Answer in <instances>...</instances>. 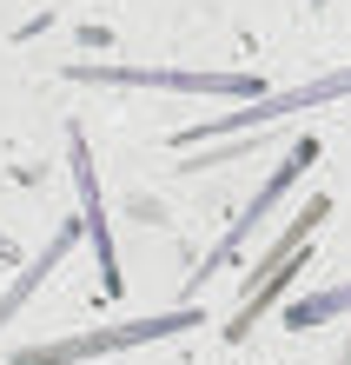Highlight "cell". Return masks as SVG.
Segmentation results:
<instances>
[{
  "mask_svg": "<svg viewBox=\"0 0 351 365\" xmlns=\"http://www.w3.org/2000/svg\"><path fill=\"white\" fill-rule=\"evenodd\" d=\"M206 326L192 306H172V312H146V319H120V326H93V332H73V339H47V346H20L7 365H80V359H106V352H126V346H152V339H172V332H192Z\"/></svg>",
  "mask_w": 351,
  "mask_h": 365,
  "instance_id": "1",
  "label": "cell"
},
{
  "mask_svg": "<svg viewBox=\"0 0 351 365\" xmlns=\"http://www.w3.org/2000/svg\"><path fill=\"white\" fill-rule=\"evenodd\" d=\"M345 93H351V67H332V73L298 80V87H285V93H258V100L239 106V113H212V120H199V126H179L172 146H206V140H219V133H258V126H278V120L305 113V106H325V100H345Z\"/></svg>",
  "mask_w": 351,
  "mask_h": 365,
  "instance_id": "2",
  "label": "cell"
},
{
  "mask_svg": "<svg viewBox=\"0 0 351 365\" xmlns=\"http://www.w3.org/2000/svg\"><path fill=\"white\" fill-rule=\"evenodd\" d=\"M67 80H80V87H159V93L258 100V80L252 73H199V67H113V60H73Z\"/></svg>",
  "mask_w": 351,
  "mask_h": 365,
  "instance_id": "3",
  "label": "cell"
},
{
  "mask_svg": "<svg viewBox=\"0 0 351 365\" xmlns=\"http://www.w3.org/2000/svg\"><path fill=\"white\" fill-rule=\"evenodd\" d=\"M312 160H318V140H312V133H305V140H292V146H285V160L272 166V180H266V186H258V192H252V206H246V212H239V226H232V232H226V240H219V246L206 252V266H199V286H206V279H212V272H219V266H226V259H232V252H239V246H246V240H252V232H258V226H266V212H272V206L285 200V192H292V186L305 180V166H312Z\"/></svg>",
  "mask_w": 351,
  "mask_h": 365,
  "instance_id": "4",
  "label": "cell"
},
{
  "mask_svg": "<svg viewBox=\"0 0 351 365\" xmlns=\"http://www.w3.org/2000/svg\"><path fill=\"white\" fill-rule=\"evenodd\" d=\"M67 153H73V180H80V226L93 232V252H100V286L106 292H126L113 232H106V200H100V180H93V153H86V133H80V126L67 133Z\"/></svg>",
  "mask_w": 351,
  "mask_h": 365,
  "instance_id": "5",
  "label": "cell"
},
{
  "mask_svg": "<svg viewBox=\"0 0 351 365\" xmlns=\"http://www.w3.org/2000/svg\"><path fill=\"white\" fill-rule=\"evenodd\" d=\"M80 232H86L80 220H60V232L47 240V252H40V259H33V266H27V272H20L14 286H7V299H0V326H7V319H14L20 306H27V299H33L40 286H47V279H53V266H60V259L73 252V240H80Z\"/></svg>",
  "mask_w": 351,
  "mask_h": 365,
  "instance_id": "6",
  "label": "cell"
},
{
  "mask_svg": "<svg viewBox=\"0 0 351 365\" xmlns=\"http://www.w3.org/2000/svg\"><path fill=\"white\" fill-rule=\"evenodd\" d=\"M338 312H351V279H345V286H325V292H312V299H298V306L285 312V319H292V326L305 332V326H325V319H338Z\"/></svg>",
  "mask_w": 351,
  "mask_h": 365,
  "instance_id": "7",
  "label": "cell"
},
{
  "mask_svg": "<svg viewBox=\"0 0 351 365\" xmlns=\"http://www.w3.org/2000/svg\"><path fill=\"white\" fill-rule=\"evenodd\" d=\"M14 259H20V246L7 240V232H0V266H14Z\"/></svg>",
  "mask_w": 351,
  "mask_h": 365,
  "instance_id": "8",
  "label": "cell"
}]
</instances>
